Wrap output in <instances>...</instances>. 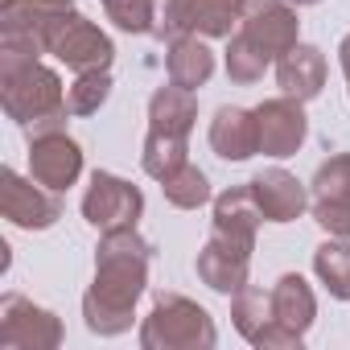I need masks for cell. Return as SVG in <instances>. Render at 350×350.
<instances>
[{
    "mask_svg": "<svg viewBox=\"0 0 350 350\" xmlns=\"http://www.w3.org/2000/svg\"><path fill=\"white\" fill-rule=\"evenodd\" d=\"M152 243L136 227L99 231L95 247V280L83 293V321L99 338L128 334L136 321V301L148 288Z\"/></svg>",
    "mask_w": 350,
    "mask_h": 350,
    "instance_id": "6da1fadb",
    "label": "cell"
},
{
    "mask_svg": "<svg viewBox=\"0 0 350 350\" xmlns=\"http://www.w3.org/2000/svg\"><path fill=\"white\" fill-rule=\"evenodd\" d=\"M29 178L54 194H66L83 178V148L75 136H66V128L29 136Z\"/></svg>",
    "mask_w": 350,
    "mask_h": 350,
    "instance_id": "30bf717a",
    "label": "cell"
},
{
    "mask_svg": "<svg viewBox=\"0 0 350 350\" xmlns=\"http://www.w3.org/2000/svg\"><path fill=\"white\" fill-rule=\"evenodd\" d=\"M243 21V0H157V38H231Z\"/></svg>",
    "mask_w": 350,
    "mask_h": 350,
    "instance_id": "5b68a950",
    "label": "cell"
},
{
    "mask_svg": "<svg viewBox=\"0 0 350 350\" xmlns=\"http://www.w3.org/2000/svg\"><path fill=\"white\" fill-rule=\"evenodd\" d=\"M239 29L276 62L301 42V21L288 0H243V21Z\"/></svg>",
    "mask_w": 350,
    "mask_h": 350,
    "instance_id": "7c38bea8",
    "label": "cell"
},
{
    "mask_svg": "<svg viewBox=\"0 0 350 350\" xmlns=\"http://www.w3.org/2000/svg\"><path fill=\"white\" fill-rule=\"evenodd\" d=\"M46 54H54L62 66L83 75V70H107L111 58H116V46L95 21H87L83 13H70L66 21L54 25V33L46 42Z\"/></svg>",
    "mask_w": 350,
    "mask_h": 350,
    "instance_id": "ba28073f",
    "label": "cell"
},
{
    "mask_svg": "<svg viewBox=\"0 0 350 350\" xmlns=\"http://www.w3.org/2000/svg\"><path fill=\"white\" fill-rule=\"evenodd\" d=\"M219 342L215 317L182 297V293H161L140 321V346L144 350H211Z\"/></svg>",
    "mask_w": 350,
    "mask_h": 350,
    "instance_id": "3957f363",
    "label": "cell"
},
{
    "mask_svg": "<svg viewBox=\"0 0 350 350\" xmlns=\"http://www.w3.org/2000/svg\"><path fill=\"white\" fill-rule=\"evenodd\" d=\"M0 346L5 350H54L62 346V321L46 305H33L21 293L0 301Z\"/></svg>",
    "mask_w": 350,
    "mask_h": 350,
    "instance_id": "52a82bcc",
    "label": "cell"
},
{
    "mask_svg": "<svg viewBox=\"0 0 350 350\" xmlns=\"http://www.w3.org/2000/svg\"><path fill=\"white\" fill-rule=\"evenodd\" d=\"M272 317H276V325H284L301 338L317 321V297H313V288L301 272H284L272 284Z\"/></svg>",
    "mask_w": 350,
    "mask_h": 350,
    "instance_id": "ac0fdd59",
    "label": "cell"
},
{
    "mask_svg": "<svg viewBox=\"0 0 350 350\" xmlns=\"http://www.w3.org/2000/svg\"><path fill=\"white\" fill-rule=\"evenodd\" d=\"M325 75H329L325 54H321L317 46H309V42H297L288 54L276 58V83H280V95H293V99H301V103H309V99L321 95Z\"/></svg>",
    "mask_w": 350,
    "mask_h": 350,
    "instance_id": "2e32d148",
    "label": "cell"
},
{
    "mask_svg": "<svg viewBox=\"0 0 350 350\" xmlns=\"http://www.w3.org/2000/svg\"><path fill=\"white\" fill-rule=\"evenodd\" d=\"M165 70H169V83H178L186 91H198L215 75V50L202 38H178V42H169Z\"/></svg>",
    "mask_w": 350,
    "mask_h": 350,
    "instance_id": "ffe728a7",
    "label": "cell"
},
{
    "mask_svg": "<svg viewBox=\"0 0 350 350\" xmlns=\"http://www.w3.org/2000/svg\"><path fill=\"white\" fill-rule=\"evenodd\" d=\"M268 66H272V58H268L243 29H235V33L227 38V79H231V83L252 87V83L264 79Z\"/></svg>",
    "mask_w": 350,
    "mask_h": 350,
    "instance_id": "d4e9b609",
    "label": "cell"
},
{
    "mask_svg": "<svg viewBox=\"0 0 350 350\" xmlns=\"http://www.w3.org/2000/svg\"><path fill=\"white\" fill-rule=\"evenodd\" d=\"M107 21L124 33H152L157 29V0H99Z\"/></svg>",
    "mask_w": 350,
    "mask_h": 350,
    "instance_id": "4316f807",
    "label": "cell"
},
{
    "mask_svg": "<svg viewBox=\"0 0 350 350\" xmlns=\"http://www.w3.org/2000/svg\"><path fill=\"white\" fill-rule=\"evenodd\" d=\"M198 124V95L169 83V87H157L152 99H148V128L152 132H173V136H190Z\"/></svg>",
    "mask_w": 350,
    "mask_h": 350,
    "instance_id": "d6986e66",
    "label": "cell"
},
{
    "mask_svg": "<svg viewBox=\"0 0 350 350\" xmlns=\"http://www.w3.org/2000/svg\"><path fill=\"white\" fill-rule=\"evenodd\" d=\"M211 148L223 161H252L260 152V128H256V111L223 103L211 120Z\"/></svg>",
    "mask_w": 350,
    "mask_h": 350,
    "instance_id": "e0dca14e",
    "label": "cell"
},
{
    "mask_svg": "<svg viewBox=\"0 0 350 350\" xmlns=\"http://www.w3.org/2000/svg\"><path fill=\"white\" fill-rule=\"evenodd\" d=\"M111 99V70H83L66 87V107L70 116H95Z\"/></svg>",
    "mask_w": 350,
    "mask_h": 350,
    "instance_id": "484cf974",
    "label": "cell"
},
{
    "mask_svg": "<svg viewBox=\"0 0 350 350\" xmlns=\"http://www.w3.org/2000/svg\"><path fill=\"white\" fill-rule=\"evenodd\" d=\"M247 186H252V194H256V202H260V211H264L268 223H297L313 206L305 182H297V173H288L280 165L256 173Z\"/></svg>",
    "mask_w": 350,
    "mask_h": 350,
    "instance_id": "5bb4252c",
    "label": "cell"
},
{
    "mask_svg": "<svg viewBox=\"0 0 350 350\" xmlns=\"http://www.w3.org/2000/svg\"><path fill=\"white\" fill-rule=\"evenodd\" d=\"M190 161V136H173V132H152L144 136V148H140V165L148 178L165 182L173 169H182Z\"/></svg>",
    "mask_w": 350,
    "mask_h": 350,
    "instance_id": "44dd1931",
    "label": "cell"
},
{
    "mask_svg": "<svg viewBox=\"0 0 350 350\" xmlns=\"http://www.w3.org/2000/svg\"><path fill=\"white\" fill-rule=\"evenodd\" d=\"M75 0H0V62H33L58 21H66Z\"/></svg>",
    "mask_w": 350,
    "mask_h": 350,
    "instance_id": "277c9868",
    "label": "cell"
},
{
    "mask_svg": "<svg viewBox=\"0 0 350 350\" xmlns=\"http://www.w3.org/2000/svg\"><path fill=\"white\" fill-rule=\"evenodd\" d=\"M256 111V128H260V152L264 157H293L305 136H309V116H305V103L293 99V95H276V99H264Z\"/></svg>",
    "mask_w": 350,
    "mask_h": 350,
    "instance_id": "8fae6325",
    "label": "cell"
},
{
    "mask_svg": "<svg viewBox=\"0 0 350 350\" xmlns=\"http://www.w3.org/2000/svg\"><path fill=\"white\" fill-rule=\"evenodd\" d=\"M338 66H342V75H346V83H350V33H346L342 46H338Z\"/></svg>",
    "mask_w": 350,
    "mask_h": 350,
    "instance_id": "f546056e",
    "label": "cell"
},
{
    "mask_svg": "<svg viewBox=\"0 0 350 350\" xmlns=\"http://www.w3.org/2000/svg\"><path fill=\"white\" fill-rule=\"evenodd\" d=\"M0 211L21 231H50L62 219V202L33 178H21L17 169H0Z\"/></svg>",
    "mask_w": 350,
    "mask_h": 350,
    "instance_id": "9c48e42d",
    "label": "cell"
},
{
    "mask_svg": "<svg viewBox=\"0 0 350 350\" xmlns=\"http://www.w3.org/2000/svg\"><path fill=\"white\" fill-rule=\"evenodd\" d=\"M211 211H215L211 235L231 239V243L256 252V231H260V223H268V219H264V211H260L252 186H231V190H223V194L211 202Z\"/></svg>",
    "mask_w": 350,
    "mask_h": 350,
    "instance_id": "9a60e30c",
    "label": "cell"
},
{
    "mask_svg": "<svg viewBox=\"0 0 350 350\" xmlns=\"http://www.w3.org/2000/svg\"><path fill=\"white\" fill-rule=\"evenodd\" d=\"M144 215V194L140 186L116 178L107 169L91 173V186L83 194V219L95 231H116V227H136Z\"/></svg>",
    "mask_w": 350,
    "mask_h": 350,
    "instance_id": "8992f818",
    "label": "cell"
},
{
    "mask_svg": "<svg viewBox=\"0 0 350 350\" xmlns=\"http://www.w3.org/2000/svg\"><path fill=\"white\" fill-rule=\"evenodd\" d=\"M0 103H5V116L25 136L58 132V128H66V116H70L62 75L54 66H46L42 58L0 62Z\"/></svg>",
    "mask_w": 350,
    "mask_h": 350,
    "instance_id": "7a4b0ae2",
    "label": "cell"
},
{
    "mask_svg": "<svg viewBox=\"0 0 350 350\" xmlns=\"http://www.w3.org/2000/svg\"><path fill=\"white\" fill-rule=\"evenodd\" d=\"M313 198L350 202V152H334L329 161L317 165V173H313Z\"/></svg>",
    "mask_w": 350,
    "mask_h": 350,
    "instance_id": "83f0119b",
    "label": "cell"
},
{
    "mask_svg": "<svg viewBox=\"0 0 350 350\" xmlns=\"http://www.w3.org/2000/svg\"><path fill=\"white\" fill-rule=\"evenodd\" d=\"M313 223L334 235V239H350V202H334V198H313Z\"/></svg>",
    "mask_w": 350,
    "mask_h": 350,
    "instance_id": "f1b7e54d",
    "label": "cell"
},
{
    "mask_svg": "<svg viewBox=\"0 0 350 350\" xmlns=\"http://www.w3.org/2000/svg\"><path fill=\"white\" fill-rule=\"evenodd\" d=\"M288 5H297V9H301V5H321V0H288Z\"/></svg>",
    "mask_w": 350,
    "mask_h": 350,
    "instance_id": "4dcf8cb0",
    "label": "cell"
},
{
    "mask_svg": "<svg viewBox=\"0 0 350 350\" xmlns=\"http://www.w3.org/2000/svg\"><path fill=\"white\" fill-rule=\"evenodd\" d=\"M194 272L206 288L223 293V297H235L243 284H247V272H252V247H239L231 239H219L211 235L194 260Z\"/></svg>",
    "mask_w": 350,
    "mask_h": 350,
    "instance_id": "4fadbf2b",
    "label": "cell"
},
{
    "mask_svg": "<svg viewBox=\"0 0 350 350\" xmlns=\"http://www.w3.org/2000/svg\"><path fill=\"white\" fill-rule=\"evenodd\" d=\"M313 272L334 301H350V239H325L313 252Z\"/></svg>",
    "mask_w": 350,
    "mask_h": 350,
    "instance_id": "7402d4cb",
    "label": "cell"
},
{
    "mask_svg": "<svg viewBox=\"0 0 350 350\" xmlns=\"http://www.w3.org/2000/svg\"><path fill=\"white\" fill-rule=\"evenodd\" d=\"M161 190H165V202L169 206H178V211H198V206H206V202H215V194H211V178L198 169V165H182V169H173L169 178L161 182Z\"/></svg>",
    "mask_w": 350,
    "mask_h": 350,
    "instance_id": "603a6c76",
    "label": "cell"
},
{
    "mask_svg": "<svg viewBox=\"0 0 350 350\" xmlns=\"http://www.w3.org/2000/svg\"><path fill=\"white\" fill-rule=\"evenodd\" d=\"M231 321H235V329L256 346V338L276 321V317H272V293L243 284V288L231 297Z\"/></svg>",
    "mask_w": 350,
    "mask_h": 350,
    "instance_id": "cb8c5ba5",
    "label": "cell"
}]
</instances>
